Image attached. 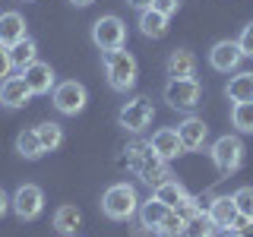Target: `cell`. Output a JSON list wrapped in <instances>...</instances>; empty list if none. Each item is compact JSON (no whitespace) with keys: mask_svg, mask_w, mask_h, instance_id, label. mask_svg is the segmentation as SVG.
Segmentation results:
<instances>
[{"mask_svg":"<svg viewBox=\"0 0 253 237\" xmlns=\"http://www.w3.org/2000/svg\"><path fill=\"white\" fill-rule=\"evenodd\" d=\"M152 120H155V105L146 95H136V98L124 101L121 114H117V123H121L126 133H142Z\"/></svg>","mask_w":253,"mask_h":237,"instance_id":"obj_7","label":"cell"},{"mask_svg":"<svg viewBox=\"0 0 253 237\" xmlns=\"http://www.w3.org/2000/svg\"><path fill=\"white\" fill-rule=\"evenodd\" d=\"M218 228L212 225V218L206 212H196L193 218H187V228H184V237H215Z\"/></svg>","mask_w":253,"mask_h":237,"instance_id":"obj_26","label":"cell"},{"mask_svg":"<svg viewBox=\"0 0 253 237\" xmlns=\"http://www.w3.org/2000/svg\"><path fill=\"white\" fill-rule=\"evenodd\" d=\"M92 44L98 51H117L126 44V26L121 16H98L92 22Z\"/></svg>","mask_w":253,"mask_h":237,"instance_id":"obj_6","label":"cell"},{"mask_svg":"<svg viewBox=\"0 0 253 237\" xmlns=\"http://www.w3.org/2000/svg\"><path fill=\"white\" fill-rule=\"evenodd\" d=\"M241 234H244V237H253V221H250V225H247V228H244V231H241Z\"/></svg>","mask_w":253,"mask_h":237,"instance_id":"obj_34","label":"cell"},{"mask_svg":"<svg viewBox=\"0 0 253 237\" xmlns=\"http://www.w3.org/2000/svg\"><path fill=\"white\" fill-rule=\"evenodd\" d=\"M139 32L146 38H165L168 35V16H162V13H155L152 6H149V10H142L139 13Z\"/></svg>","mask_w":253,"mask_h":237,"instance_id":"obj_21","label":"cell"},{"mask_svg":"<svg viewBox=\"0 0 253 237\" xmlns=\"http://www.w3.org/2000/svg\"><path fill=\"white\" fill-rule=\"evenodd\" d=\"M6 212H10V193H6V190L0 187V218H3Z\"/></svg>","mask_w":253,"mask_h":237,"instance_id":"obj_32","label":"cell"},{"mask_svg":"<svg viewBox=\"0 0 253 237\" xmlns=\"http://www.w3.org/2000/svg\"><path fill=\"white\" fill-rule=\"evenodd\" d=\"M10 209L16 212L19 221H32L44 212V190L35 184H22L16 193L10 196Z\"/></svg>","mask_w":253,"mask_h":237,"instance_id":"obj_8","label":"cell"},{"mask_svg":"<svg viewBox=\"0 0 253 237\" xmlns=\"http://www.w3.org/2000/svg\"><path fill=\"white\" fill-rule=\"evenodd\" d=\"M244 139L241 136H234V133H225V136H218L215 142L209 146V158H212V164L218 168V174H234V171H241V164H244Z\"/></svg>","mask_w":253,"mask_h":237,"instance_id":"obj_3","label":"cell"},{"mask_svg":"<svg viewBox=\"0 0 253 237\" xmlns=\"http://www.w3.org/2000/svg\"><path fill=\"white\" fill-rule=\"evenodd\" d=\"M101 67H105V79L114 92H130L136 85V76H139V67H136V57L124 47L117 51H101Z\"/></svg>","mask_w":253,"mask_h":237,"instance_id":"obj_1","label":"cell"},{"mask_svg":"<svg viewBox=\"0 0 253 237\" xmlns=\"http://www.w3.org/2000/svg\"><path fill=\"white\" fill-rule=\"evenodd\" d=\"M168 205H165V202H158L155 199V196H149V199L146 202H139V212H136V215H139V225L142 228H146V231H158V225H162V221H165V215H168Z\"/></svg>","mask_w":253,"mask_h":237,"instance_id":"obj_18","label":"cell"},{"mask_svg":"<svg viewBox=\"0 0 253 237\" xmlns=\"http://www.w3.org/2000/svg\"><path fill=\"white\" fill-rule=\"evenodd\" d=\"M241 60H244V54H241V47H237V41H231V38L215 41L209 47V67L215 70V73H237Z\"/></svg>","mask_w":253,"mask_h":237,"instance_id":"obj_9","label":"cell"},{"mask_svg":"<svg viewBox=\"0 0 253 237\" xmlns=\"http://www.w3.org/2000/svg\"><path fill=\"white\" fill-rule=\"evenodd\" d=\"M206 215L212 218V225L218 228V231H231L234 218H237V205L231 196H215V199L209 202V209H206Z\"/></svg>","mask_w":253,"mask_h":237,"instance_id":"obj_15","label":"cell"},{"mask_svg":"<svg viewBox=\"0 0 253 237\" xmlns=\"http://www.w3.org/2000/svg\"><path fill=\"white\" fill-rule=\"evenodd\" d=\"M83 225V212L76 209V205H60L57 212H54V231L60 234H76V228Z\"/></svg>","mask_w":253,"mask_h":237,"instance_id":"obj_23","label":"cell"},{"mask_svg":"<svg viewBox=\"0 0 253 237\" xmlns=\"http://www.w3.org/2000/svg\"><path fill=\"white\" fill-rule=\"evenodd\" d=\"M149 149H152L158 158H165V161H171V158H177V155L187 152L174 126H162V130H155L152 139H149Z\"/></svg>","mask_w":253,"mask_h":237,"instance_id":"obj_12","label":"cell"},{"mask_svg":"<svg viewBox=\"0 0 253 237\" xmlns=\"http://www.w3.org/2000/svg\"><path fill=\"white\" fill-rule=\"evenodd\" d=\"M177 136L180 142H184L187 152H200V149L206 146V139H209V126H206L203 117H184V120L177 123Z\"/></svg>","mask_w":253,"mask_h":237,"instance_id":"obj_13","label":"cell"},{"mask_svg":"<svg viewBox=\"0 0 253 237\" xmlns=\"http://www.w3.org/2000/svg\"><path fill=\"white\" fill-rule=\"evenodd\" d=\"M32 98H35V95H32V89L26 85L22 73L19 76H6L3 82H0V105H3V108L19 111V108H26Z\"/></svg>","mask_w":253,"mask_h":237,"instance_id":"obj_11","label":"cell"},{"mask_svg":"<svg viewBox=\"0 0 253 237\" xmlns=\"http://www.w3.org/2000/svg\"><path fill=\"white\" fill-rule=\"evenodd\" d=\"M228 101H253V70H237L225 85Z\"/></svg>","mask_w":253,"mask_h":237,"instance_id":"obj_17","label":"cell"},{"mask_svg":"<svg viewBox=\"0 0 253 237\" xmlns=\"http://www.w3.org/2000/svg\"><path fill=\"white\" fill-rule=\"evenodd\" d=\"M165 73L171 79H193L196 76V57L193 51H187V47H174L168 54V60H165Z\"/></svg>","mask_w":253,"mask_h":237,"instance_id":"obj_14","label":"cell"},{"mask_svg":"<svg viewBox=\"0 0 253 237\" xmlns=\"http://www.w3.org/2000/svg\"><path fill=\"white\" fill-rule=\"evenodd\" d=\"M184 228H187V218L180 215V212H168V215H165V221L162 225H158V237H184Z\"/></svg>","mask_w":253,"mask_h":237,"instance_id":"obj_27","label":"cell"},{"mask_svg":"<svg viewBox=\"0 0 253 237\" xmlns=\"http://www.w3.org/2000/svg\"><path fill=\"white\" fill-rule=\"evenodd\" d=\"M231 126L237 133H253V101H234L231 105Z\"/></svg>","mask_w":253,"mask_h":237,"instance_id":"obj_25","label":"cell"},{"mask_svg":"<svg viewBox=\"0 0 253 237\" xmlns=\"http://www.w3.org/2000/svg\"><path fill=\"white\" fill-rule=\"evenodd\" d=\"M101 212L111 218V221H130L133 215L139 212V196H136V187L133 184H111L105 193H101Z\"/></svg>","mask_w":253,"mask_h":237,"instance_id":"obj_2","label":"cell"},{"mask_svg":"<svg viewBox=\"0 0 253 237\" xmlns=\"http://www.w3.org/2000/svg\"><path fill=\"white\" fill-rule=\"evenodd\" d=\"M70 237H76V234H70Z\"/></svg>","mask_w":253,"mask_h":237,"instance_id":"obj_37","label":"cell"},{"mask_svg":"<svg viewBox=\"0 0 253 237\" xmlns=\"http://www.w3.org/2000/svg\"><path fill=\"white\" fill-rule=\"evenodd\" d=\"M85 101H89V92H85V85L76 82V79H63L51 92L54 111H57V114H67V117H76L79 111L85 108Z\"/></svg>","mask_w":253,"mask_h":237,"instance_id":"obj_4","label":"cell"},{"mask_svg":"<svg viewBox=\"0 0 253 237\" xmlns=\"http://www.w3.org/2000/svg\"><path fill=\"white\" fill-rule=\"evenodd\" d=\"M237 47H241L244 57H253V22L241 29V35H237Z\"/></svg>","mask_w":253,"mask_h":237,"instance_id":"obj_29","label":"cell"},{"mask_svg":"<svg viewBox=\"0 0 253 237\" xmlns=\"http://www.w3.org/2000/svg\"><path fill=\"white\" fill-rule=\"evenodd\" d=\"M152 196H155L158 202H165L168 209H177V205L184 202L190 193H187V187L180 184V180H174V177H171V180H165V184H158V187L152 190Z\"/></svg>","mask_w":253,"mask_h":237,"instance_id":"obj_20","label":"cell"},{"mask_svg":"<svg viewBox=\"0 0 253 237\" xmlns=\"http://www.w3.org/2000/svg\"><path fill=\"white\" fill-rule=\"evenodd\" d=\"M22 79H26V85L32 89V95H51L54 85H57V73H54V67L44 63V60L29 63V67L22 70Z\"/></svg>","mask_w":253,"mask_h":237,"instance_id":"obj_10","label":"cell"},{"mask_svg":"<svg viewBox=\"0 0 253 237\" xmlns=\"http://www.w3.org/2000/svg\"><path fill=\"white\" fill-rule=\"evenodd\" d=\"M152 10H155V13H162V16H168V19H171V16L180 10V0H152Z\"/></svg>","mask_w":253,"mask_h":237,"instance_id":"obj_30","label":"cell"},{"mask_svg":"<svg viewBox=\"0 0 253 237\" xmlns=\"http://www.w3.org/2000/svg\"><path fill=\"white\" fill-rule=\"evenodd\" d=\"M38 60V44H35V38H22V41H16L10 44V63H13V70H26L29 63H35Z\"/></svg>","mask_w":253,"mask_h":237,"instance_id":"obj_19","label":"cell"},{"mask_svg":"<svg viewBox=\"0 0 253 237\" xmlns=\"http://www.w3.org/2000/svg\"><path fill=\"white\" fill-rule=\"evenodd\" d=\"M162 95L174 111H193L203 101V85L196 76L193 79H168Z\"/></svg>","mask_w":253,"mask_h":237,"instance_id":"obj_5","label":"cell"},{"mask_svg":"<svg viewBox=\"0 0 253 237\" xmlns=\"http://www.w3.org/2000/svg\"><path fill=\"white\" fill-rule=\"evenodd\" d=\"M126 3H130L133 10H139V13H142V10H149V6H152V0H126Z\"/></svg>","mask_w":253,"mask_h":237,"instance_id":"obj_33","label":"cell"},{"mask_svg":"<svg viewBox=\"0 0 253 237\" xmlns=\"http://www.w3.org/2000/svg\"><path fill=\"white\" fill-rule=\"evenodd\" d=\"M225 237H244L241 231H225Z\"/></svg>","mask_w":253,"mask_h":237,"instance_id":"obj_36","label":"cell"},{"mask_svg":"<svg viewBox=\"0 0 253 237\" xmlns=\"http://www.w3.org/2000/svg\"><path fill=\"white\" fill-rule=\"evenodd\" d=\"M35 133H38V139H42V149H44V152H57V149L63 146V130H60V123H54V120L38 123Z\"/></svg>","mask_w":253,"mask_h":237,"instance_id":"obj_24","label":"cell"},{"mask_svg":"<svg viewBox=\"0 0 253 237\" xmlns=\"http://www.w3.org/2000/svg\"><path fill=\"white\" fill-rule=\"evenodd\" d=\"M231 199H234V205H237V212H241V215L253 218V187H241V190H234Z\"/></svg>","mask_w":253,"mask_h":237,"instance_id":"obj_28","label":"cell"},{"mask_svg":"<svg viewBox=\"0 0 253 237\" xmlns=\"http://www.w3.org/2000/svg\"><path fill=\"white\" fill-rule=\"evenodd\" d=\"M10 70H13V63H10V47L0 41V82L10 76Z\"/></svg>","mask_w":253,"mask_h":237,"instance_id":"obj_31","label":"cell"},{"mask_svg":"<svg viewBox=\"0 0 253 237\" xmlns=\"http://www.w3.org/2000/svg\"><path fill=\"white\" fill-rule=\"evenodd\" d=\"M16 152H19L22 158H29V161H38V158L44 155V149H42V139H38L35 126H29V130H22L19 136H16Z\"/></svg>","mask_w":253,"mask_h":237,"instance_id":"obj_22","label":"cell"},{"mask_svg":"<svg viewBox=\"0 0 253 237\" xmlns=\"http://www.w3.org/2000/svg\"><path fill=\"white\" fill-rule=\"evenodd\" d=\"M70 3H73V6H89L92 0H70Z\"/></svg>","mask_w":253,"mask_h":237,"instance_id":"obj_35","label":"cell"},{"mask_svg":"<svg viewBox=\"0 0 253 237\" xmlns=\"http://www.w3.org/2000/svg\"><path fill=\"white\" fill-rule=\"evenodd\" d=\"M22 38H26V16L16 10L0 13V41L10 47L16 41H22Z\"/></svg>","mask_w":253,"mask_h":237,"instance_id":"obj_16","label":"cell"}]
</instances>
